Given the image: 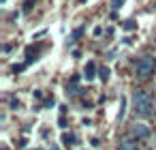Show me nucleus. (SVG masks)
<instances>
[{"label": "nucleus", "instance_id": "f257e3e1", "mask_svg": "<svg viewBox=\"0 0 156 150\" xmlns=\"http://www.w3.org/2000/svg\"><path fill=\"white\" fill-rule=\"evenodd\" d=\"M133 109L139 116H147L152 112V99L145 90H135L133 92Z\"/></svg>", "mask_w": 156, "mask_h": 150}, {"label": "nucleus", "instance_id": "f03ea898", "mask_svg": "<svg viewBox=\"0 0 156 150\" xmlns=\"http://www.w3.org/2000/svg\"><path fill=\"white\" fill-rule=\"evenodd\" d=\"M156 71V58L154 56H143V58H139L137 60V67H135V75L139 77V79H147L152 73Z\"/></svg>", "mask_w": 156, "mask_h": 150}, {"label": "nucleus", "instance_id": "7ed1b4c3", "mask_svg": "<svg viewBox=\"0 0 156 150\" xmlns=\"http://www.w3.org/2000/svg\"><path fill=\"white\" fill-rule=\"evenodd\" d=\"M130 135H133L135 139H145V137H150V126L143 124V122H135V124L130 126Z\"/></svg>", "mask_w": 156, "mask_h": 150}, {"label": "nucleus", "instance_id": "20e7f679", "mask_svg": "<svg viewBox=\"0 0 156 150\" xmlns=\"http://www.w3.org/2000/svg\"><path fill=\"white\" fill-rule=\"evenodd\" d=\"M94 75H96V64L90 60L83 69V77H86V82H90V79H94Z\"/></svg>", "mask_w": 156, "mask_h": 150}, {"label": "nucleus", "instance_id": "39448f33", "mask_svg": "<svg viewBox=\"0 0 156 150\" xmlns=\"http://www.w3.org/2000/svg\"><path fill=\"white\" fill-rule=\"evenodd\" d=\"M118 150H137V141H135V137H133V139H122L120 146H118Z\"/></svg>", "mask_w": 156, "mask_h": 150}, {"label": "nucleus", "instance_id": "423d86ee", "mask_svg": "<svg viewBox=\"0 0 156 150\" xmlns=\"http://www.w3.org/2000/svg\"><path fill=\"white\" fill-rule=\"evenodd\" d=\"M124 109H126V99H122V101H120V112H118V122H122V120H124Z\"/></svg>", "mask_w": 156, "mask_h": 150}, {"label": "nucleus", "instance_id": "0eeeda50", "mask_svg": "<svg viewBox=\"0 0 156 150\" xmlns=\"http://www.w3.org/2000/svg\"><path fill=\"white\" fill-rule=\"evenodd\" d=\"M98 79H101V82H107V79H109V69H107V67H103V69L98 71Z\"/></svg>", "mask_w": 156, "mask_h": 150}, {"label": "nucleus", "instance_id": "6e6552de", "mask_svg": "<svg viewBox=\"0 0 156 150\" xmlns=\"http://www.w3.org/2000/svg\"><path fill=\"white\" fill-rule=\"evenodd\" d=\"M34 2H37V0H26V2H24V11H30Z\"/></svg>", "mask_w": 156, "mask_h": 150}, {"label": "nucleus", "instance_id": "1a4fd4ad", "mask_svg": "<svg viewBox=\"0 0 156 150\" xmlns=\"http://www.w3.org/2000/svg\"><path fill=\"white\" fill-rule=\"evenodd\" d=\"M11 107H13V109H20V107H22L20 99H11Z\"/></svg>", "mask_w": 156, "mask_h": 150}, {"label": "nucleus", "instance_id": "9d476101", "mask_svg": "<svg viewBox=\"0 0 156 150\" xmlns=\"http://www.w3.org/2000/svg\"><path fill=\"white\" fill-rule=\"evenodd\" d=\"M122 5H124V0H113V11L122 9Z\"/></svg>", "mask_w": 156, "mask_h": 150}, {"label": "nucleus", "instance_id": "9b49d317", "mask_svg": "<svg viewBox=\"0 0 156 150\" xmlns=\"http://www.w3.org/2000/svg\"><path fill=\"white\" fill-rule=\"evenodd\" d=\"M124 28H126V30H135V22H130V20L124 22Z\"/></svg>", "mask_w": 156, "mask_h": 150}, {"label": "nucleus", "instance_id": "f8f14e48", "mask_svg": "<svg viewBox=\"0 0 156 150\" xmlns=\"http://www.w3.org/2000/svg\"><path fill=\"white\" fill-rule=\"evenodd\" d=\"M81 35H83V28H77V30H75V32H73V39H79V37H81Z\"/></svg>", "mask_w": 156, "mask_h": 150}, {"label": "nucleus", "instance_id": "ddd939ff", "mask_svg": "<svg viewBox=\"0 0 156 150\" xmlns=\"http://www.w3.org/2000/svg\"><path fill=\"white\" fill-rule=\"evenodd\" d=\"M115 56H118V52H113V49L107 52V60H115Z\"/></svg>", "mask_w": 156, "mask_h": 150}, {"label": "nucleus", "instance_id": "4468645a", "mask_svg": "<svg viewBox=\"0 0 156 150\" xmlns=\"http://www.w3.org/2000/svg\"><path fill=\"white\" fill-rule=\"evenodd\" d=\"M64 141H66V144H73V141H75V135H64Z\"/></svg>", "mask_w": 156, "mask_h": 150}, {"label": "nucleus", "instance_id": "2eb2a0df", "mask_svg": "<svg viewBox=\"0 0 156 150\" xmlns=\"http://www.w3.org/2000/svg\"><path fill=\"white\" fill-rule=\"evenodd\" d=\"M49 150H60V148H58L56 144H51V146H49Z\"/></svg>", "mask_w": 156, "mask_h": 150}]
</instances>
